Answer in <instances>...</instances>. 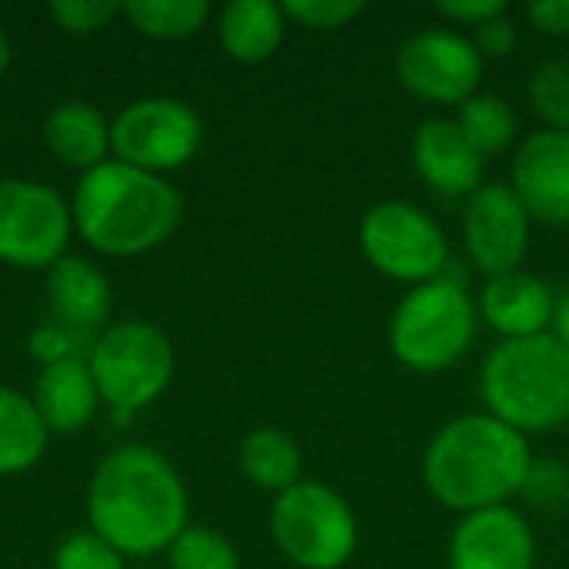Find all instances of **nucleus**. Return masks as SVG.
Wrapping results in <instances>:
<instances>
[{
	"mask_svg": "<svg viewBox=\"0 0 569 569\" xmlns=\"http://www.w3.org/2000/svg\"><path fill=\"white\" fill-rule=\"evenodd\" d=\"M90 527L117 553L150 557L187 530V490L163 453L143 443L117 447L90 483Z\"/></svg>",
	"mask_w": 569,
	"mask_h": 569,
	"instance_id": "obj_1",
	"label": "nucleus"
},
{
	"mask_svg": "<svg viewBox=\"0 0 569 569\" xmlns=\"http://www.w3.org/2000/svg\"><path fill=\"white\" fill-rule=\"evenodd\" d=\"M533 470L530 440L493 413H463L443 423L423 453V483L437 503L467 517L507 507Z\"/></svg>",
	"mask_w": 569,
	"mask_h": 569,
	"instance_id": "obj_2",
	"label": "nucleus"
},
{
	"mask_svg": "<svg viewBox=\"0 0 569 569\" xmlns=\"http://www.w3.org/2000/svg\"><path fill=\"white\" fill-rule=\"evenodd\" d=\"M73 220L93 250L133 257L173 237L183 220V197L157 173L113 160L83 173Z\"/></svg>",
	"mask_w": 569,
	"mask_h": 569,
	"instance_id": "obj_3",
	"label": "nucleus"
},
{
	"mask_svg": "<svg viewBox=\"0 0 569 569\" xmlns=\"http://www.w3.org/2000/svg\"><path fill=\"white\" fill-rule=\"evenodd\" d=\"M480 397L487 413L523 437L567 427L569 350L553 333L497 343L480 370Z\"/></svg>",
	"mask_w": 569,
	"mask_h": 569,
	"instance_id": "obj_4",
	"label": "nucleus"
},
{
	"mask_svg": "<svg viewBox=\"0 0 569 569\" xmlns=\"http://www.w3.org/2000/svg\"><path fill=\"white\" fill-rule=\"evenodd\" d=\"M477 320V303L460 280L440 277L420 283L390 317V350L413 373H443L473 347Z\"/></svg>",
	"mask_w": 569,
	"mask_h": 569,
	"instance_id": "obj_5",
	"label": "nucleus"
},
{
	"mask_svg": "<svg viewBox=\"0 0 569 569\" xmlns=\"http://www.w3.org/2000/svg\"><path fill=\"white\" fill-rule=\"evenodd\" d=\"M270 533L280 553L300 569H340L357 553L360 527L353 507L317 480H300L277 497Z\"/></svg>",
	"mask_w": 569,
	"mask_h": 569,
	"instance_id": "obj_6",
	"label": "nucleus"
},
{
	"mask_svg": "<svg viewBox=\"0 0 569 569\" xmlns=\"http://www.w3.org/2000/svg\"><path fill=\"white\" fill-rule=\"evenodd\" d=\"M360 250L377 273L410 287L440 280L450 267V240L443 227L407 200H383L363 213Z\"/></svg>",
	"mask_w": 569,
	"mask_h": 569,
	"instance_id": "obj_7",
	"label": "nucleus"
},
{
	"mask_svg": "<svg viewBox=\"0 0 569 569\" xmlns=\"http://www.w3.org/2000/svg\"><path fill=\"white\" fill-rule=\"evenodd\" d=\"M90 373L100 397L117 413H137L153 403L173 373L170 340L150 323H120L110 327L90 357Z\"/></svg>",
	"mask_w": 569,
	"mask_h": 569,
	"instance_id": "obj_8",
	"label": "nucleus"
},
{
	"mask_svg": "<svg viewBox=\"0 0 569 569\" xmlns=\"http://www.w3.org/2000/svg\"><path fill=\"white\" fill-rule=\"evenodd\" d=\"M203 140L197 110L173 97H147L117 113L110 123V147L120 163L160 173L183 167Z\"/></svg>",
	"mask_w": 569,
	"mask_h": 569,
	"instance_id": "obj_9",
	"label": "nucleus"
},
{
	"mask_svg": "<svg viewBox=\"0 0 569 569\" xmlns=\"http://www.w3.org/2000/svg\"><path fill=\"white\" fill-rule=\"evenodd\" d=\"M483 57L460 30L430 27L407 37L397 50V80L430 103H467L480 93Z\"/></svg>",
	"mask_w": 569,
	"mask_h": 569,
	"instance_id": "obj_10",
	"label": "nucleus"
},
{
	"mask_svg": "<svg viewBox=\"0 0 569 569\" xmlns=\"http://www.w3.org/2000/svg\"><path fill=\"white\" fill-rule=\"evenodd\" d=\"M73 213L43 183L0 180V260L13 267H53L70 240Z\"/></svg>",
	"mask_w": 569,
	"mask_h": 569,
	"instance_id": "obj_11",
	"label": "nucleus"
},
{
	"mask_svg": "<svg viewBox=\"0 0 569 569\" xmlns=\"http://www.w3.org/2000/svg\"><path fill=\"white\" fill-rule=\"evenodd\" d=\"M530 213L510 183H483L467 197L463 210V243L473 260L490 277L520 270L530 247Z\"/></svg>",
	"mask_w": 569,
	"mask_h": 569,
	"instance_id": "obj_12",
	"label": "nucleus"
},
{
	"mask_svg": "<svg viewBox=\"0 0 569 569\" xmlns=\"http://www.w3.org/2000/svg\"><path fill=\"white\" fill-rule=\"evenodd\" d=\"M513 193L527 213L550 227H569V130L527 133L513 157Z\"/></svg>",
	"mask_w": 569,
	"mask_h": 569,
	"instance_id": "obj_13",
	"label": "nucleus"
},
{
	"mask_svg": "<svg viewBox=\"0 0 569 569\" xmlns=\"http://www.w3.org/2000/svg\"><path fill=\"white\" fill-rule=\"evenodd\" d=\"M533 527L510 503L460 517L450 540V569H533Z\"/></svg>",
	"mask_w": 569,
	"mask_h": 569,
	"instance_id": "obj_14",
	"label": "nucleus"
},
{
	"mask_svg": "<svg viewBox=\"0 0 569 569\" xmlns=\"http://www.w3.org/2000/svg\"><path fill=\"white\" fill-rule=\"evenodd\" d=\"M410 157L417 173L443 197H470L477 193L483 180L487 160L473 150V143L463 137L457 120L430 117L417 127Z\"/></svg>",
	"mask_w": 569,
	"mask_h": 569,
	"instance_id": "obj_15",
	"label": "nucleus"
},
{
	"mask_svg": "<svg viewBox=\"0 0 569 569\" xmlns=\"http://www.w3.org/2000/svg\"><path fill=\"white\" fill-rule=\"evenodd\" d=\"M557 310V293L537 273L513 270L490 277L480 290L477 313L490 323L503 340H527L550 333Z\"/></svg>",
	"mask_w": 569,
	"mask_h": 569,
	"instance_id": "obj_16",
	"label": "nucleus"
},
{
	"mask_svg": "<svg viewBox=\"0 0 569 569\" xmlns=\"http://www.w3.org/2000/svg\"><path fill=\"white\" fill-rule=\"evenodd\" d=\"M97 403H100V390L93 383V373L77 357L43 367V373L37 380L33 407L47 430H53V433L83 430L93 420Z\"/></svg>",
	"mask_w": 569,
	"mask_h": 569,
	"instance_id": "obj_17",
	"label": "nucleus"
},
{
	"mask_svg": "<svg viewBox=\"0 0 569 569\" xmlns=\"http://www.w3.org/2000/svg\"><path fill=\"white\" fill-rule=\"evenodd\" d=\"M287 33L283 3L233 0L220 13V43L240 63H260L277 53Z\"/></svg>",
	"mask_w": 569,
	"mask_h": 569,
	"instance_id": "obj_18",
	"label": "nucleus"
},
{
	"mask_svg": "<svg viewBox=\"0 0 569 569\" xmlns=\"http://www.w3.org/2000/svg\"><path fill=\"white\" fill-rule=\"evenodd\" d=\"M47 293H50L57 317L73 323V327H97L110 313L107 277L80 257H60L50 267Z\"/></svg>",
	"mask_w": 569,
	"mask_h": 569,
	"instance_id": "obj_19",
	"label": "nucleus"
},
{
	"mask_svg": "<svg viewBox=\"0 0 569 569\" xmlns=\"http://www.w3.org/2000/svg\"><path fill=\"white\" fill-rule=\"evenodd\" d=\"M43 140L67 167L93 170L103 163V153L110 147V123L97 107L83 100H70L47 117Z\"/></svg>",
	"mask_w": 569,
	"mask_h": 569,
	"instance_id": "obj_20",
	"label": "nucleus"
},
{
	"mask_svg": "<svg viewBox=\"0 0 569 569\" xmlns=\"http://www.w3.org/2000/svg\"><path fill=\"white\" fill-rule=\"evenodd\" d=\"M240 470L253 487L273 490L280 497L300 483L303 453L290 433L273 430V427H260L240 443Z\"/></svg>",
	"mask_w": 569,
	"mask_h": 569,
	"instance_id": "obj_21",
	"label": "nucleus"
},
{
	"mask_svg": "<svg viewBox=\"0 0 569 569\" xmlns=\"http://www.w3.org/2000/svg\"><path fill=\"white\" fill-rule=\"evenodd\" d=\"M47 433L33 400L0 387V477L30 470L47 450Z\"/></svg>",
	"mask_w": 569,
	"mask_h": 569,
	"instance_id": "obj_22",
	"label": "nucleus"
},
{
	"mask_svg": "<svg viewBox=\"0 0 569 569\" xmlns=\"http://www.w3.org/2000/svg\"><path fill=\"white\" fill-rule=\"evenodd\" d=\"M457 123L473 150L487 160L517 143V110L500 93H473L457 110Z\"/></svg>",
	"mask_w": 569,
	"mask_h": 569,
	"instance_id": "obj_23",
	"label": "nucleus"
},
{
	"mask_svg": "<svg viewBox=\"0 0 569 569\" xmlns=\"http://www.w3.org/2000/svg\"><path fill=\"white\" fill-rule=\"evenodd\" d=\"M123 13L147 37L177 40V37L197 33L207 23L210 3L207 0H133V3H123Z\"/></svg>",
	"mask_w": 569,
	"mask_h": 569,
	"instance_id": "obj_24",
	"label": "nucleus"
},
{
	"mask_svg": "<svg viewBox=\"0 0 569 569\" xmlns=\"http://www.w3.org/2000/svg\"><path fill=\"white\" fill-rule=\"evenodd\" d=\"M530 107L547 130H569V60H547L530 77Z\"/></svg>",
	"mask_w": 569,
	"mask_h": 569,
	"instance_id": "obj_25",
	"label": "nucleus"
},
{
	"mask_svg": "<svg viewBox=\"0 0 569 569\" xmlns=\"http://www.w3.org/2000/svg\"><path fill=\"white\" fill-rule=\"evenodd\" d=\"M170 569H240V557L223 533L187 527L170 547Z\"/></svg>",
	"mask_w": 569,
	"mask_h": 569,
	"instance_id": "obj_26",
	"label": "nucleus"
},
{
	"mask_svg": "<svg viewBox=\"0 0 569 569\" xmlns=\"http://www.w3.org/2000/svg\"><path fill=\"white\" fill-rule=\"evenodd\" d=\"M53 569H123V553L97 533H73L60 543Z\"/></svg>",
	"mask_w": 569,
	"mask_h": 569,
	"instance_id": "obj_27",
	"label": "nucleus"
},
{
	"mask_svg": "<svg viewBox=\"0 0 569 569\" xmlns=\"http://www.w3.org/2000/svg\"><path fill=\"white\" fill-rule=\"evenodd\" d=\"M283 13L310 30H337L363 13L360 0H287Z\"/></svg>",
	"mask_w": 569,
	"mask_h": 569,
	"instance_id": "obj_28",
	"label": "nucleus"
},
{
	"mask_svg": "<svg viewBox=\"0 0 569 569\" xmlns=\"http://www.w3.org/2000/svg\"><path fill=\"white\" fill-rule=\"evenodd\" d=\"M120 10H123V3H117V0H53V3H50V17H53L63 30H70V33L100 30V27L110 23Z\"/></svg>",
	"mask_w": 569,
	"mask_h": 569,
	"instance_id": "obj_29",
	"label": "nucleus"
},
{
	"mask_svg": "<svg viewBox=\"0 0 569 569\" xmlns=\"http://www.w3.org/2000/svg\"><path fill=\"white\" fill-rule=\"evenodd\" d=\"M523 493L530 500H537L540 507H550V510L563 507L569 500V470L560 467V463H553V460H543V463L533 460V470L527 477Z\"/></svg>",
	"mask_w": 569,
	"mask_h": 569,
	"instance_id": "obj_30",
	"label": "nucleus"
},
{
	"mask_svg": "<svg viewBox=\"0 0 569 569\" xmlns=\"http://www.w3.org/2000/svg\"><path fill=\"white\" fill-rule=\"evenodd\" d=\"M470 40H473V47L480 50L483 60L507 57L517 47V23L510 20V10L500 13V17H493V20H487L483 27H477Z\"/></svg>",
	"mask_w": 569,
	"mask_h": 569,
	"instance_id": "obj_31",
	"label": "nucleus"
},
{
	"mask_svg": "<svg viewBox=\"0 0 569 569\" xmlns=\"http://www.w3.org/2000/svg\"><path fill=\"white\" fill-rule=\"evenodd\" d=\"M437 13L453 20L457 27H483L487 20L507 13V3L503 0H443L437 3Z\"/></svg>",
	"mask_w": 569,
	"mask_h": 569,
	"instance_id": "obj_32",
	"label": "nucleus"
},
{
	"mask_svg": "<svg viewBox=\"0 0 569 569\" xmlns=\"http://www.w3.org/2000/svg\"><path fill=\"white\" fill-rule=\"evenodd\" d=\"M530 23L547 37H569V0H537L530 3Z\"/></svg>",
	"mask_w": 569,
	"mask_h": 569,
	"instance_id": "obj_33",
	"label": "nucleus"
},
{
	"mask_svg": "<svg viewBox=\"0 0 569 569\" xmlns=\"http://www.w3.org/2000/svg\"><path fill=\"white\" fill-rule=\"evenodd\" d=\"M30 353H33L37 360H43L47 367H53V363H60V360H70V340H67L60 330H53V327H40V330L30 337Z\"/></svg>",
	"mask_w": 569,
	"mask_h": 569,
	"instance_id": "obj_34",
	"label": "nucleus"
},
{
	"mask_svg": "<svg viewBox=\"0 0 569 569\" xmlns=\"http://www.w3.org/2000/svg\"><path fill=\"white\" fill-rule=\"evenodd\" d=\"M550 333L569 350V290L557 297V310H553V327H550Z\"/></svg>",
	"mask_w": 569,
	"mask_h": 569,
	"instance_id": "obj_35",
	"label": "nucleus"
},
{
	"mask_svg": "<svg viewBox=\"0 0 569 569\" xmlns=\"http://www.w3.org/2000/svg\"><path fill=\"white\" fill-rule=\"evenodd\" d=\"M7 63H10V40H7V33L0 30V73L7 70Z\"/></svg>",
	"mask_w": 569,
	"mask_h": 569,
	"instance_id": "obj_36",
	"label": "nucleus"
}]
</instances>
